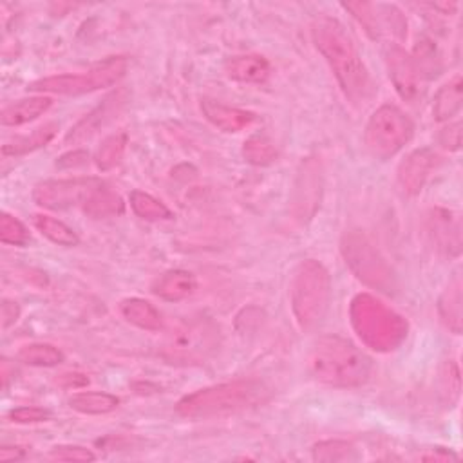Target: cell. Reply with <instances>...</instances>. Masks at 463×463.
<instances>
[{"mask_svg":"<svg viewBox=\"0 0 463 463\" xmlns=\"http://www.w3.org/2000/svg\"><path fill=\"white\" fill-rule=\"evenodd\" d=\"M312 39L330 64L346 100L355 107L370 103L377 87L348 30L337 19L325 15L312 22Z\"/></svg>","mask_w":463,"mask_h":463,"instance_id":"obj_1","label":"cell"},{"mask_svg":"<svg viewBox=\"0 0 463 463\" xmlns=\"http://www.w3.org/2000/svg\"><path fill=\"white\" fill-rule=\"evenodd\" d=\"M270 396V389L264 382L254 378H241L225 384H216L210 387L198 389L183 396L176 411L183 418L203 420L225 414H234L245 409H252Z\"/></svg>","mask_w":463,"mask_h":463,"instance_id":"obj_2","label":"cell"},{"mask_svg":"<svg viewBox=\"0 0 463 463\" xmlns=\"http://www.w3.org/2000/svg\"><path fill=\"white\" fill-rule=\"evenodd\" d=\"M307 364L319 382L332 387H359L371 375V361L353 343L337 335L321 337Z\"/></svg>","mask_w":463,"mask_h":463,"instance_id":"obj_3","label":"cell"},{"mask_svg":"<svg viewBox=\"0 0 463 463\" xmlns=\"http://www.w3.org/2000/svg\"><path fill=\"white\" fill-rule=\"evenodd\" d=\"M350 321L359 339L378 353L398 350L409 332L407 321L370 293H359L350 306Z\"/></svg>","mask_w":463,"mask_h":463,"instance_id":"obj_4","label":"cell"},{"mask_svg":"<svg viewBox=\"0 0 463 463\" xmlns=\"http://www.w3.org/2000/svg\"><path fill=\"white\" fill-rule=\"evenodd\" d=\"M289 298L300 330H316L325 321L332 300V277L323 263H298L289 282Z\"/></svg>","mask_w":463,"mask_h":463,"instance_id":"obj_5","label":"cell"},{"mask_svg":"<svg viewBox=\"0 0 463 463\" xmlns=\"http://www.w3.org/2000/svg\"><path fill=\"white\" fill-rule=\"evenodd\" d=\"M218 346V326L205 317H196L178 323L165 335L162 355L171 364H201L214 355Z\"/></svg>","mask_w":463,"mask_h":463,"instance_id":"obj_6","label":"cell"},{"mask_svg":"<svg viewBox=\"0 0 463 463\" xmlns=\"http://www.w3.org/2000/svg\"><path fill=\"white\" fill-rule=\"evenodd\" d=\"M341 252L346 264L359 280L382 293H396L398 280L393 268L380 255V252L375 248L366 234L359 230L346 232L341 241Z\"/></svg>","mask_w":463,"mask_h":463,"instance_id":"obj_7","label":"cell"},{"mask_svg":"<svg viewBox=\"0 0 463 463\" xmlns=\"http://www.w3.org/2000/svg\"><path fill=\"white\" fill-rule=\"evenodd\" d=\"M414 123L396 105L386 103L370 118L364 132V141L371 156L389 160L398 154L413 138Z\"/></svg>","mask_w":463,"mask_h":463,"instance_id":"obj_8","label":"cell"},{"mask_svg":"<svg viewBox=\"0 0 463 463\" xmlns=\"http://www.w3.org/2000/svg\"><path fill=\"white\" fill-rule=\"evenodd\" d=\"M127 73V60L121 57L107 58L105 62L91 67L78 75H58L37 80L30 84V91L35 93H53L64 96H80L105 89L120 82Z\"/></svg>","mask_w":463,"mask_h":463,"instance_id":"obj_9","label":"cell"},{"mask_svg":"<svg viewBox=\"0 0 463 463\" xmlns=\"http://www.w3.org/2000/svg\"><path fill=\"white\" fill-rule=\"evenodd\" d=\"M105 183L98 178H73V180H49L42 182L33 191V200L39 207L49 210H67L85 201Z\"/></svg>","mask_w":463,"mask_h":463,"instance_id":"obj_10","label":"cell"},{"mask_svg":"<svg viewBox=\"0 0 463 463\" xmlns=\"http://www.w3.org/2000/svg\"><path fill=\"white\" fill-rule=\"evenodd\" d=\"M384 60L396 93L409 103L422 100L425 93V78L418 71L413 57L398 44H389L384 51Z\"/></svg>","mask_w":463,"mask_h":463,"instance_id":"obj_11","label":"cell"},{"mask_svg":"<svg viewBox=\"0 0 463 463\" xmlns=\"http://www.w3.org/2000/svg\"><path fill=\"white\" fill-rule=\"evenodd\" d=\"M350 12L373 39H384L386 35L395 39L405 37L407 22L395 6L368 4V3H350L343 6Z\"/></svg>","mask_w":463,"mask_h":463,"instance_id":"obj_12","label":"cell"},{"mask_svg":"<svg viewBox=\"0 0 463 463\" xmlns=\"http://www.w3.org/2000/svg\"><path fill=\"white\" fill-rule=\"evenodd\" d=\"M438 156L431 148H418L400 164L396 178L398 185L407 196H416L425 187L432 171L436 169Z\"/></svg>","mask_w":463,"mask_h":463,"instance_id":"obj_13","label":"cell"},{"mask_svg":"<svg viewBox=\"0 0 463 463\" xmlns=\"http://www.w3.org/2000/svg\"><path fill=\"white\" fill-rule=\"evenodd\" d=\"M427 230L432 245L449 257H458L461 252V219L447 209H434L427 218Z\"/></svg>","mask_w":463,"mask_h":463,"instance_id":"obj_14","label":"cell"},{"mask_svg":"<svg viewBox=\"0 0 463 463\" xmlns=\"http://www.w3.org/2000/svg\"><path fill=\"white\" fill-rule=\"evenodd\" d=\"M125 91H116L109 94L98 107H94L89 114H85L66 136V143H80L96 134L102 127L111 123L127 102Z\"/></svg>","mask_w":463,"mask_h":463,"instance_id":"obj_15","label":"cell"},{"mask_svg":"<svg viewBox=\"0 0 463 463\" xmlns=\"http://www.w3.org/2000/svg\"><path fill=\"white\" fill-rule=\"evenodd\" d=\"M201 111L214 127H218L225 132H239L255 121L254 112L239 109V107L225 105L212 98L201 100Z\"/></svg>","mask_w":463,"mask_h":463,"instance_id":"obj_16","label":"cell"},{"mask_svg":"<svg viewBox=\"0 0 463 463\" xmlns=\"http://www.w3.org/2000/svg\"><path fill=\"white\" fill-rule=\"evenodd\" d=\"M198 288L196 277L187 270H171L160 275L152 284V293L164 300L178 302L191 297Z\"/></svg>","mask_w":463,"mask_h":463,"instance_id":"obj_17","label":"cell"},{"mask_svg":"<svg viewBox=\"0 0 463 463\" xmlns=\"http://www.w3.org/2000/svg\"><path fill=\"white\" fill-rule=\"evenodd\" d=\"M225 73L241 84H263L270 76V62L261 55L232 57L225 62Z\"/></svg>","mask_w":463,"mask_h":463,"instance_id":"obj_18","label":"cell"},{"mask_svg":"<svg viewBox=\"0 0 463 463\" xmlns=\"http://www.w3.org/2000/svg\"><path fill=\"white\" fill-rule=\"evenodd\" d=\"M51 105H53V100L48 96L22 98L3 109V112H0V121H3V125L6 127L26 125L30 121H35L42 114H46Z\"/></svg>","mask_w":463,"mask_h":463,"instance_id":"obj_19","label":"cell"},{"mask_svg":"<svg viewBox=\"0 0 463 463\" xmlns=\"http://www.w3.org/2000/svg\"><path fill=\"white\" fill-rule=\"evenodd\" d=\"M121 314L123 317L139 330L147 332H160L164 330L162 314L145 298H125L121 302Z\"/></svg>","mask_w":463,"mask_h":463,"instance_id":"obj_20","label":"cell"},{"mask_svg":"<svg viewBox=\"0 0 463 463\" xmlns=\"http://www.w3.org/2000/svg\"><path fill=\"white\" fill-rule=\"evenodd\" d=\"M440 319L447 330L459 335L461 334V280L456 275L438 300Z\"/></svg>","mask_w":463,"mask_h":463,"instance_id":"obj_21","label":"cell"},{"mask_svg":"<svg viewBox=\"0 0 463 463\" xmlns=\"http://www.w3.org/2000/svg\"><path fill=\"white\" fill-rule=\"evenodd\" d=\"M461 102H463V82H461V76L456 75L452 80L441 85L434 96V103H432L434 120L449 121L452 116L459 112Z\"/></svg>","mask_w":463,"mask_h":463,"instance_id":"obj_22","label":"cell"},{"mask_svg":"<svg viewBox=\"0 0 463 463\" xmlns=\"http://www.w3.org/2000/svg\"><path fill=\"white\" fill-rule=\"evenodd\" d=\"M58 132V123H46L44 127H39L31 134L17 136L15 139L4 143L3 154L4 156H24L37 148L46 147Z\"/></svg>","mask_w":463,"mask_h":463,"instance_id":"obj_23","label":"cell"},{"mask_svg":"<svg viewBox=\"0 0 463 463\" xmlns=\"http://www.w3.org/2000/svg\"><path fill=\"white\" fill-rule=\"evenodd\" d=\"M118 405H120V398L102 391L78 393L69 398V407L82 414H107L116 411Z\"/></svg>","mask_w":463,"mask_h":463,"instance_id":"obj_24","label":"cell"},{"mask_svg":"<svg viewBox=\"0 0 463 463\" xmlns=\"http://www.w3.org/2000/svg\"><path fill=\"white\" fill-rule=\"evenodd\" d=\"M123 210H125L123 200L116 192H112L105 187L96 191L84 205V212L93 219L120 216V214H123Z\"/></svg>","mask_w":463,"mask_h":463,"instance_id":"obj_25","label":"cell"},{"mask_svg":"<svg viewBox=\"0 0 463 463\" xmlns=\"http://www.w3.org/2000/svg\"><path fill=\"white\" fill-rule=\"evenodd\" d=\"M130 209L145 221H165L173 218V212L165 203L141 191L130 192Z\"/></svg>","mask_w":463,"mask_h":463,"instance_id":"obj_26","label":"cell"},{"mask_svg":"<svg viewBox=\"0 0 463 463\" xmlns=\"http://www.w3.org/2000/svg\"><path fill=\"white\" fill-rule=\"evenodd\" d=\"M243 156L255 167H268L277 160L279 152L273 141L266 136H252L243 145Z\"/></svg>","mask_w":463,"mask_h":463,"instance_id":"obj_27","label":"cell"},{"mask_svg":"<svg viewBox=\"0 0 463 463\" xmlns=\"http://www.w3.org/2000/svg\"><path fill=\"white\" fill-rule=\"evenodd\" d=\"M19 361L35 368H55L64 362V355L51 344H28L19 352Z\"/></svg>","mask_w":463,"mask_h":463,"instance_id":"obj_28","label":"cell"},{"mask_svg":"<svg viewBox=\"0 0 463 463\" xmlns=\"http://www.w3.org/2000/svg\"><path fill=\"white\" fill-rule=\"evenodd\" d=\"M35 225L42 232V236H46L55 245L76 246L80 243L76 232L71 227L51 216H35Z\"/></svg>","mask_w":463,"mask_h":463,"instance_id":"obj_29","label":"cell"},{"mask_svg":"<svg viewBox=\"0 0 463 463\" xmlns=\"http://www.w3.org/2000/svg\"><path fill=\"white\" fill-rule=\"evenodd\" d=\"M125 147H127V136L123 132L112 134L107 139H103V143L100 145L96 156H94L96 167L103 173L114 169L123 158Z\"/></svg>","mask_w":463,"mask_h":463,"instance_id":"obj_30","label":"cell"},{"mask_svg":"<svg viewBox=\"0 0 463 463\" xmlns=\"http://www.w3.org/2000/svg\"><path fill=\"white\" fill-rule=\"evenodd\" d=\"M418 71L422 73V76L425 80L434 78L440 75L441 71V57L438 48L434 46L432 40L429 39H422L416 48H414V57H413Z\"/></svg>","mask_w":463,"mask_h":463,"instance_id":"obj_31","label":"cell"},{"mask_svg":"<svg viewBox=\"0 0 463 463\" xmlns=\"http://www.w3.org/2000/svg\"><path fill=\"white\" fill-rule=\"evenodd\" d=\"M0 241L13 246H24L30 243V232L21 219L3 214V218H0Z\"/></svg>","mask_w":463,"mask_h":463,"instance_id":"obj_32","label":"cell"},{"mask_svg":"<svg viewBox=\"0 0 463 463\" xmlns=\"http://www.w3.org/2000/svg\"><path fill=\"white\" fill-rule=\"evenodd\" d=\"M353 454V447L348 441H321L314 447V458L317 461H344Z\"/></svg>","mask_w":463,"mask_h":463,"instance_id":"obj_33","label":"cell"},{"mask_svg":"<svg viewBox=\"0 0 463 463\" xmlns=\"http://www.w3.org/2000/svg\"><path fill=\"white\" fill-rule=\"evenodd\" d=\"M51 459L58 461H94V452L80 445H58L49 452Z\"/></svg>","mask_w":463,"mask_h":463,"instance_id":"obj_34","label":"cell"},{"mask_svg":"<svg viewBox=\"0 0 463 463\" xmlns=\"http://www.w3.org/2000/svg\"><path fill=\"white\" fill-rule=\"evenodd\" d=\"M10 418L15 423H39L48 422L51 418V413L42 407H19L10 413Z\"/></svg>","mask_w":463,"mask_h":463,"instance_id":"obj_35","label":"cell"},{"mask_svg":"<svg viewBox=\"0 0 463 463\" xmlns=\"http://www.w3.org/2000/svg\"><path fill=\"white\" fill-rule=\"evenodd\" d=\"M438 141L443 148H449V150H458L459 145H461V123L459 121H454L450 123L449 127H445L440 136H438Z\"/></svg>","mask_w":463,"mask_h":463,"instance_id":"obj_36","label":"cell"},{"mask_svg":"<svg viewBox=\"0 0 463 463\" xmlns=\"http://www.w3.org/2000/svg\"><path fill=\"white\" fill-rule=\"evenodd\" d=\"M89 162V154L85 150H73L69 154H64V156L57 162L58 169H73V167H82Z\"/></svg>","mask_w":463,"mask_h":463,"instance_id":"obj_37","label":"cell"},{"mask_svg":"<svg viewBox=\"0 0 463 463\" xmlns=\"http://www.w3.org/2000/svg\"><path fill=\"white\" fill-rule=\"evenodd\" d=\"M21 317V307L17 302L4 300L3 302V328L8 330L12 325H15Z\"/></svg>","mask_w":463,"mask_h":463,"instance_id":"obj_38","label":"cell"},{"mask_svg":"<svg viewBox=\"0 0 463 463\" xmlns=\"http://www.w3.org/2000/svg\"><path fill=\"white\" fill-rule=\"evenodd\" d=\"M420 459L423 461H456L458 456L450 450H445V449H436L432 452H425L420 456Z\"/></svg>","mask_w":463,"mask_h":463,"instance_id":"obj_39","label":"cell"},{"mask_svg":"<svg viewBox=\"0 0 463 463\" xmlns=\"http://www.w3.org/2000/svg\"><path fill=\"white\" fill-rule=\"evenodd\" d=\"M24 456V450L21 447H3L0 449V461H15L21 459Z\"/></svg>","mask_w":463,"mask_h":463,"instance_id":"obj_40","label":"cell"}]
</instances>
